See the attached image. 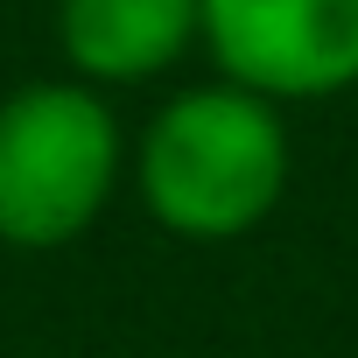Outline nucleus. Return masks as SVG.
Listing matches in <instances>:
<instances>
[{
	"instance_id": "20e7f679",
	"label": "nucleus",
	"mask_w": 358,
	"mask_h": 358,
	"mask_svg": "<svg viewBox=\"0 0 358 358\" xmlns=\"http://www.w3.org/2000/svg\"><path fill=\"white\" fill-rule=\"evenodd\" d=\"M204 43V0H57V50L85 85H148Z\"/></svg>"
},
{
	"instance_id": "7ed1b4c3",
	"label": "nucleus",
	"mask_w": 358,
	"mask_h": 358,
	"mask_svg": "<svg viewBox=\"0 0 358 358\" xmlns=\"http://www.w3.org/2000/svg\"><path fill=\"white\" fill-rule=\"evenodd\" d=\"M218 78L260 99H330L358 85V0H204Z\"/></svg>"
},
{
	"instance_id": "f03ea898",
	"label": "nucleus",
	"mask_w": 358,
	"mask_h": 358,
	"mask_svg": "<svg viewBox=\"0 0 358 358\" xmlns=\"http://www.w3.org/2000/svg\"><path fill=\"white\" fill-rule=\"evenodd\" d=\"M127 141L99 85L29 78L0 99V246L57 253L99 225L120 190Z\"/></svg>"
},
{
	"instance_id": "f257e3e1",
	"label": "nucleus",
	"mask_w": 358,
	"mask_h": 358,
	"mask_svg": "<svg viewBox=\"0 0 358 358\" xmlns=\"http://www.w3.org/2000/svg\"><path fill=\"white\" fill-rule=\"evenodd\" d=\"M134 183L155 225L176 239L197 246L246 239L288 190V127L274 99L232 78L176 92L134 148Z\"/></svg>"
}]
</instances>
